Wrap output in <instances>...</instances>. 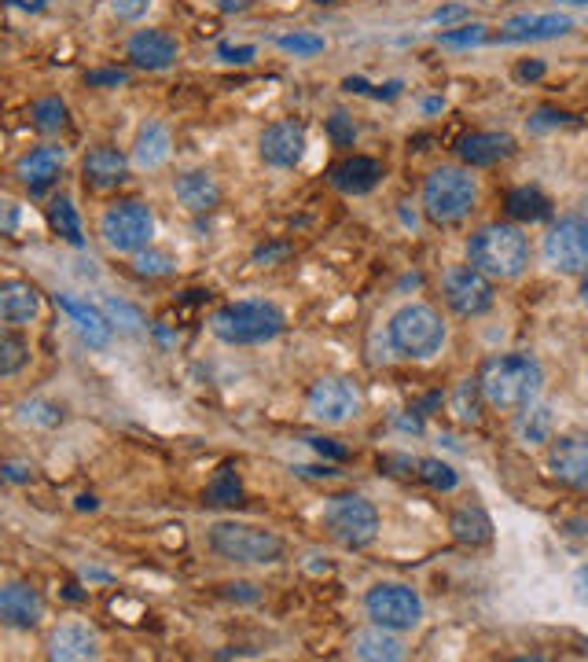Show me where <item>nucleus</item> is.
I'll return each mask as SVG.
<instances>
[{
    "label": "nucleus",
    "instance_id": "nucleus-8",
    "mask_svg": "<svg viewBox=\"0 0 588 662\" xmlns=\"http://www.w3.org/2000/svg\"><path fill=\"white\" fill-rule=\"evenodd\" d=\"M324 530L346 548H368L379 537V512L361 493H339L324 504Z\"/></svg>",
    "mask_w": 588,
    "mask_h": 662
},
{
    "label": "nucleus",
    "instance_id": "nucleus-42",
    "mask_svg": "<svg viewBox=\"0 0 588 662\" xmlns=\"http://www.w3.org/2000/svg\"><path fill=\"white\" fill-rule=\"evenodd\" d=\"M328 133L335 144H353V137H357V126H353L350 115H342V111H335V115L328 118Z\"/></svg>",
    "mask_w": 588,
    "mask_h": 662
},
{
    "label": "nucleus",
    "instance_id": "nucleus-27",
    "mask_svg": "<svg viewBox=\"0 0 588 662\" xmlns=\"http://www.w3.org/2000/svg\"><path fill=\"white\" fill-rule=\"evenodd\" d=\"M353 655L368 662H397V659H405V644H401L390 629L375 626L353 637Z\"/></svg>",
    "mask_w": 588,
    "mask_h": 662
},
{
    "label": "nucleus",
    "instance_id": "nucleus-44",
    "mask_svg": "<svg viewBox=\"0 0 588 662\" xmlns=\"http://www.w3.org/2000/svg\"><path fill=\"white\" fill-rule=\"evenodd\" d=\"M19 221H23V210H19L12 199H0V236H8V232L19 229Z\"/></svg>",
    "mask_w": 588,
    "mask_h": 662
},
{
    "label": "nucleus",
    "instance_id": "nucleus-43",
    "mask_svg": "<svg viewBox=\"0 0 588 662\" xmlns=\"http://www.w3.org/2000/svg\"><path fill=\"white\" fill-rule=\"evenodd\" d=\"M147 8H151V0H111V12L122 19V23H136V19H144Z\"/></svg>",
    "mask_w": 588,
    "mask_h": 662
},
{
    "label": "nucleus",
    "instance_id": "nucleus-49",
    "mask_svg": "<svg viewBox=\"0 0 588 662\" xmlns=\"http://www.w3.org/2000/svg\"><path fill=\"white\" fill-rule=\"evenodd\" d=\"M559 122H570V115H563V111H537V115L530 118V129H548V126H559Z\"/></svg>",
    "mask_w": 588,
    "mask_h": 662
},
{
    "label": "nucleus",
    "instance_id": "nucleus-6",
    "mask_svg": "<svg viewBox=\"0 0 588 662\" xmlns=\"http://www.w3.org/2000/svg\"><path fill=\"white\" fill-rule=\"evenodd\" d=\"M478 203V184L467 170L441 166L423 184V210L434 225H456L464 221Z\"/></svg>",
    "mask_w": 588,
    "mask_h": 662
},
{
    "label": "nucleus",
    "instance_id": "nucleus-37",
    "mask_svg": "<svg viewBox=\"0 0 588 662\" xmlns=\"http://www.w3.org/2000/svg\"><path fill=\"white\" fill-rule=\"evenodd\" d=\"M19 420L37 423V427H56V423L63 420V409L52 405V401H23V405H19Z\"/></svg>",
    "mask_w": 588,
    "mask_h": 662
},
{
    "label": "nucleus",
    "instance_id": "nucleus-36",
    "mask_svg": "<svg viewBox=\"0 0 588 662\" xmlns=\"http://www.w3.org/2000/svg\"><path fill=\"white\" fill-rule=\"evenodd\" d=\"M276 45H280L283 52H294V56H320V52H324V37L309 34V30H294V34L276 37Z\"/></svg>",
    "mask_w": 588,
    "mask_h": 662
},
{
    "label": "nucleus",
    "instance_id": "nucleus-12",
    "mask_svg": "<svg viewBox=\"0 0 588 662\" xmlns=\"http://www.w3.org/2000/svg\"><path fill=\"white\" fill-rule=\"evenodd\" d=\"M306 405L313 420L335 427V423H346L350 416H357V409H361V390H357L353 379L328 376V379H320V383H313Z\"/></svg>",
    "mask_w": 588,
    "mask_h": 662
},
{
    "label": "nucleus",
    "instance_id": "nucleus-41",
    "mask_svg": "<svg viewBox=\"0 0 588 662\" xmlns=\"http://www.w3.org/2000/svg\"><path fill=\"white\" fill-rule=\"evenodd\" d=\"M441 45H456V48H467V45H482L486 41V26H460V30H441L438 34Z\"/></svg>",
    "mask_w": 588,
    "mask_h": 662
},
{
    "label": "nucleus",
    "instance_id": "nucleus-46",
    "mask_svg": "<svg viewBox=\"0 0 588 662\" xmlns=\"http://www.w3.org/2000/svg\"><path fill=\"white\" fill-rule=\"evenodd\" d=\"M306 442H309L313 449H317L320 457H331V460H346V457H350V449L339 446L335 438H306Z\"/></svg>",
    "mask_w": 588,
    "mask_h": 662
},
{
    "label": "nucleus",
    "instance_id": "nucleus-2",
    "mask_svg": "<svg viewBox=\"0 0 588 662\" xmlns=\"http://www.w3.org/2000/svg\"><path fill=\"white\" fill-rule=\"evenodd\" d=\"M283 328H287L283 309L272 306V302H261V298L228 302V306L214 309V317H210V331H214V339H221V343H228V346L269 343V339H276Z\"/></svg>",
    "mask_w": 588,
    "mask_h": 662
},
{
    "label": "nucleus",
    "instance_id": "nucleus-47",
    "mask_svg": "<svg viewBox=\"0 0 588 662\" xmlns=\"http://www.w3.org/2000/svg\"><path fill=\"white\" fill-rule=\"evenodd\" d=\"M129 74L125 70H89L85 74V85H125Z\"/></svg>",
    "mask_w": 588,
    "mask_h": 662
},
{
    "label": "nucleus",
    "instance_id": "nucleus-9",
    "mask_svg": "<svg viewBox=\"0 0 588 662\" xmlns=\"http://www.w3.org/2000/svg\"><path fill=\"white\" fill-rule=\"evenodd\" d=\"M364 611L383 629H416L423 618V600L405 582H379L364 593Z\"/></svg>",
    "mask_w": 588,
    "mask_h": 662
},
{
    "label": "nucleus",
    "instance_id": "nucleus-11",
    "mask_svg": "<svg viewBox=\"0 0 588 662\" xmlns=\"http://www.w3.org/2000/svg\"><path fill=\"white\" fill-rule=\"evenodd\" d=\"M493 280L478 273L475 265H453L445 273V302L460 317H482L493 309Z\"/></svg>",
    "mask_w": 588,
    "mask_h": 662
},
{
    "label": "nucleus",
    "instance_id": "nucleus-24",
    "mask_svg": "<svg viewBox=\"0 0 588 662\" xmlns=\"http://www.w3.org/2000/svg\"><path fill=\"white\" fill-rule=\"evenodd\" d=\"M456 151L467 166H493V162L515 155V137L511 133H467L456 144Z\"/></svg>",
    "mask_w": 588,
    "mask_h": 662
},
{
    "label": "nucleus",
    "instance_id": "nucleus-26",
    "mask_svg": "<svg viewBox=\"0 0 588 662\" xmlns=\"http://www.w3.org/2000/svg\"><path fill=\"white\" fill-rule=\"evenodd\" d=\"M170 151H173V137L162 122H144V126L136 129L133 162L140 166V170H155V166H162V162L170 159Z\"/></svg>",
    "mask_w": 588,
    "mask_h": 662
},
{
    "label": "nucleus",
    "instance_id": "nucleus-50",
    "mask_svg": "<svg viewBox=\"0 0 588 662\" xmlns=\"http://www.w3.org/2000/svg\"><path fill=\"white\" fill-rule=\"evenodd\" d=\"M464 15H467L464 4H449V8H438V12L430 15V23H441V26H445V23H453V19H464Z\"/></svg>",
    "mask_w": 588,
    "mask_h": 662
},
{
    "label": "nucleus",
    "instance_id": "nucleus-10",
    "mask_svg": "<svg viewBox=\"0 0 588 662\" xmlns=\"http://www.w3.org/2000/svg\"><path fill=\"white\" fill-rule=\"evenodd\" d=\"M544 262L555 273H585L588 269V221L585 217H563L544 236Z\"/></svg>",
    "mask_w": 588,
    "mask_h": 662
},
{
    "label": "nucleus",
    "instance_id": "nucleus-40",
    "mask_svg": "<svg viewBox=\"0 0 588 662\" xmlns=\"http://www.w3.org/2000/svg\"><path fill=\"white\" fill-rule=\"evenodd\" d=\"M103 313H107V320H111V324H122L125 331H140V328H144V317H140L133 306H125V302H114V298H107V302H103Z\"/></svg>",
    "mask_w": 588,
    "mask_h": 662
},
{
    "label": "nucleus",
    "instance_id": "nucleus-21",
    "mask_svg": "<svg viewBox=\"0 0 588 662\" xmlns=\"http://www.w3.org/2000/svg\"><path fill=\"white\" fill-rule=\"evenodd\" d=\"M574 26V19L570 15H515L504 30H500L497 41H504V45H519V41H544V37H559L566 34Z\"/></svg>",
    "mask_w": 588,
    "mask_h": 662
},
{
    "label": "nucleus",
    "instance_id": "nucleus-3",
    "mask_svg": "<svg viewBox=\"0 0 588 662\" xmlns=\"http://www.w3.org/2000/svg\"><path fill=\"white\" fill-rule=\"evenodd\" d=\"M206 545L217 560L239 563V567H269V563H280L283 552H287L283 537H276L272 530H261V526L236 523V519H221V523L210 526Z\"/></svg>",
    "mask_w": 588,
    "mask_h": 662
},
{
    "label": "nucleus",
    "instance_id": "nucleus-30",
    "mask_svg": "<svg viewBox=\"0 0 588 662\" xmlns=\"http://www.w3.org/2000/svg\"><path fill=\"white\" fill-rule=\"evenodd\" d=\"M453 534L456 541H464V545H486L489 537H493V523H489V515L478 508V504H467L460 512L453 515Z\"/></svg>",
    "mask_w": 588,
    "mask_h": 662
},
{
    "label": "nucleus",
    "instance_id": "nucleus-34",
    "mask_svg": "<svg viewBox=\"0 0 588 662\" xmlns=\"http://www.w3.org/2000/svg\"><path fill=\"white\" fill-rule=\"evenodd\" d=\"M416 475L423 482H427L430 490H438V493H449V490H456L460 486V475H456L445 460H438V457H427V460H416Z\"/></svg>",
    "mask_w": 588,
    "mask_h": 662
},
{
    "label": "nucleus",
    "instance_id": "nucleus-15",
    "mask_svg": "<svg viewBox=\"0 0 588 662\" xmlns=\"http://www.w3.org/2000/svg\"><path fill=\"white\" fill-rule=\"evenodd\" d=\"M96 655H100V633H96L89 622H78V618L59 622V626L52 629V637H48V659L85 662V659H96Z\"/></svg>",
    "mask_w": 588,
    "mask_h": 662
},
{
    "label": "nucleus",
    "instance_id": "nucleus-57",
    "mask_svg": "<svg viewBox=\"0 0 588 662\" xmlns=\"http://www.w3.org/2000/svg\"><path fill=\"white\" fill-rule=\"evenodd\" d=\"M581 302L588 306V269H585V276H581Z\"/></svg>",
    "mask_w": 588,
    "mask_h": 662
},
{
    "label": "nucleus",
    "instance_id": "nucleus-54",
    "mask_svg": "<svg viewBox=\"0 0 588 662\" xmlns=\"http://www.w3.org/2000/svg\"><path fill=\"white\" fill-rule=\"evenodd\" d=\"M544 74V63H522L519 67V78L522 81H533V78H541Z\"/></svg>",
    "mask_w": 588,
    "mask_h": 662
},
{
    "label": "nucleus",
    "instance_id": "nucleus-25",
    "mask_svg": "<svg viewBox=\"0 0 588 662\" xmlns=\"http://www.w3.org/2000/svg\"><path fill=\"white\" fill-rule=\"evenodd\" d=\"M379 181H383V166L368 155H353L331 170V184L346 195H368Z\"/></svg>",
    "mask_w": 588,
    "mask_h": 662
},
{
    "label": "nucleus",
    "instance_id": "nucleus-48",
    "mask_svg": "<svg viewBox=\"0 0 588 662\" xmlns=\"http://www.w3.org/2000/svg\"><path fill=\"white\" fill-rule=\"evenodd\" d=\"M4 479L8 482H30L34 479V468H30V464H26V460H8V464H4Z\"/></svg>",
    "mask_w": 588,
    "mask_h": 662
},
{
    "label": "nucleus",
    "instance_id": "nucleus-23",
    "mask_svg": "<svg viewBox=\"0 0 588 662\" xmlns=\"http://www.w3.org/2000/svg\"><path fill=\"white\" fill-rule=\"evenodd\" d=\"M59 173H63V148H34L15 162V177L30 192H45L48 184L59 181Z\"/></svg>",
    "mask_w": 588,
    "mask_h": 662
},
{
    "label": "nucleus",
    "instance_id": "nucleus-20",
    "mask_svg": "<svg viewBox=\"0 0 588 662\" xmlns=\"http://www.w3.org/2000/svg\"><path fill=\"white\" fill-rule=\"evenodd\" d=\"M41 313V291L30 280H0V324H30Z\"/></svg>",
    "mask_w": 588,
    "mask_h": 662
},
{
    "label": "nucleus",
    "instance_id": "nucleus-22",
    "mask_svg": "<svg viewBox=\"0 0 588 662\" xmlns=\"http://www.w3.org/2000/svg\"><path fill=\"white\" fill-rule=\"evenodd\" d=\"M173 192H177L184 210H192V214H210L221 203V184L214 181L210 170H184L173 181Z\"/></svg>",
    "mask_w": 588,
    "mask_h": 662
},
{
    "label": "nucleus",
    "instance_id": "nucleus-31",
    "mask_svg": "<svg viewBox=\"0 0 588 662\" xmlns=\"http://www.w3.org/2000/svg\"><path fill=\"white\" fill-rule=\"evenodd\" d=\"M552 427H555V412L548 409V405H526L519 416V438L526 442V446H541V442H548L552 438Z\"/></svg>",
    "mask_w": 588,
    "mask_h": 662
},
{
    "label": "nucleus",
    "instance_id": "nucleus-56",
    "mask_svg": "<svg viewBox=\"0 0 588 662\" xmlns=\"http://www.w3.org/2000/svg\"><path fill=\"white\" fill-rule=\"evenodd\" d=\"M78 508H81V512H96V508H100V501H96L92 493H81V497H78Z\"/></svg>",
    "mask_w": 588,
    "mask_h": 662
},
{
    "label": "nucleus",
    "instance_id": "nucleus-55",
    "mask_svg": "<svg viewBox=\"0 0 588 662\" xmlns=\"http://www.w3.org/2000/svg\"><path fill=\"white\" fill-rule=\"evenodd\" d=\"M15 8H23V12H45V0H8Z\"/></svg>",
    "mask_w": 588,
    "mask_h": 662
},
{
    "label": "nucleus",
    "instance_id": "nucleus-58",
    "mask_svg": "<svg viewBox=\"0 0 588 662\" xmlns=\"http://www.w3.org/2000/svg\"><path fill=\"white\" fill-rule=\"evenodd\" d=\"M563 4H577V8H588V0H563Z\"/></svg>",
    "mask_w": 588,
    "mask_h": 662
},
{
    "label": "nucleus",
    "instance_id": "nucleus-14",
    "mask_svg": "<svg viewBox=\"0 0 588 662\" xmlns=\"http://www.w3.org/2000/svg\"><path fill=\"white\" fill-rule=\"evenodd\" d=\"M45 618V600L34 585L4 582L0 585V626L8 629H37Z\"/></svg>",
    "mask_w": 588,
    "mask_h": 662
},
{
    "label": "nucleus",
    "instance_id": "nucleus-39",
    "mask_svg": "<svg viewBox=\"0 0 588 662\" xmlns=\"http://www.w3.org/2000/svg\"><path fill=\"white\" fill-rule=\"evenodd\" d=\"M478 398H482V390H478V383H471V379L456 387V394H453L456 416L464 423H478V416H482V412H478Z\"/></svg>",
    "mask_w": 588,
    "mask_h": 662
},
{
    "label": "nucleus",
    "instance_id": "nucleus-4",
    "mask_svg": "<svg viewBox=\"0 0 588 662\" xmlns=\"http://www.w3.org/2000/svg\"><path fill=\"white\" fill-rule=\"evenodd\" d=\"M471 265L489 280H515L530 265V240L515 225H486L471 236Z\"/></svg>",
    "mask_w": 588,
    "mask_h": 662
},
{
    "label": "nucleus",
    "instance_id": "nucleus-17",
    "mask_svg": "<svg viewBox=\"0 0 588 662\" xmlns=\"http://www.w3.org/2000/svg\"><path fill=\"white\" fill-rule=\"evenodd\" d=\"M258 151L269 166L291 170V166H298L302 155H306V129L298 126V122H272V126L261 133Z\"/></svg>",
    "mask_w": 588,
    "mask_h": 662
},
{
    "label": "nucleus",
    "instance_id": "nucleus-19",
    "mask_svg": "<svg viewBox=\"0 0 588 662\" xmlns=\"http://www.w3.org/2000/svg\"><path fill=\"white\" fill-rule=\"evenodd\" d=\"M81 173H85V184L96 188V192H111L118 184L129 177V159H125L122 151L111 148V144H100V148H92L81 162Z\"/></svg>",
    "mask_w": 588,
    "mask_h": 662
},
{
    "label": "nucleus",
    "instance_id": "nucleus-33",
    "mask_svg": "<svg viewBox=\"0 0 588 662\" xmlns=\"http://www.w3.org/2000/svg\"><path fill=\"white\" fill-rule=\"evenodd\" d=\"M26 361H30V346H26V339L19 335V331L0 324V376H15Z\"/></svg>",
    "mask_w": 588,
    "mask_h": 662
},
{
    "label": "nucleus",
    "instance_id": "nucleus-51",
    "mask_svg": "<svg viewBox=\"0 0 588 662\" xmlns=\"http://www.w3.org/2000/svg\"><path fill=\"white\" fill-rule=\"evenodd\" d=\"M254 0H210V8H217L221 15H236V12H247Z\"/></svg>",
    "mask_w": 588,
    "mask_h": 662
},
{
    "label": "nucleus",
    "instance_id": "nucleus-32",
    "mask_svg": "<svg viewBox=\"0 0 588 662\" xmlns=\"http://www.w3.org/2000/svg\"><path fill=\"white\" fill-rule=\"evenodd\" d=\"M243 501V479H239V471L232 464L214 471V479L206 482V504H214V508H232V504Z\"/></svg>",
    "mask_w": 588,
    "mask_h": 662
},
{
    "label": "nucleus",
    "instance_id": "nucleus-13",
    "mask_svg": "<svg viewBox=\"0 0 588 662\" xmlns=\"http://www.w3.org/2000/svg\"><path fill=\"white\" fill-rule=\"evenodd\" d=\"M56 306L67 313V320L74 324V331L81 335V343L89 350H107L114 339V324L107 320L103 306H92L89 298H74V295H56Z\"/></svg>",
    "mask_w": 588,
    "mask_h": 662
},
{
    "label": "nucleus",
    "instance_id": "nucleus-35",
    "mask_svg": "<svg viewBox=\"0 0 588 662\" xmlns=\"http://www.w3.org/2000/svg\"><path fill=\"white\" fill-rule=\"evenodd\" d=\"M34 126L41 133H59V129H67V103L59 100V96H45V100L34 103Z\"/></svg>",
    "mask_w": 588,
    "mask_h": 662
},
{
    "label": "nucleus",
    "instance_id": "nucleus-16",
    "mask_svg": "<svg viewBox=\"0 0 588 662\" xmlns=\"http://www.w3.org/2000/svg\"><path fill=\"white\" fill-rule=\"evenodd\" d=\"M548 471L563 486H588V434H563L548 449Z\"/></svg>",
    "mask_w": 588,
    "mask_h": 662
},
{
    "label": "nucleus",
    "instance_id": "nucleus-45",
    "mask_svg": "<svg viewBox=\"0 0 588 662\" xmlns=\"http://www.w3.org/2000/svg\"><path fill=\"white\" fill-rule=\"evenodd\" d=\"M254 56H258V48L254 45H221L217 48V59H225V63H250Z\"/></svg>",
    "mask_w": 588,
    "mask_h": 662
},
{
    "label": "nucleus",
    "instance_id": "nucleus-52",
    "mask_svg": "<svg viewBox=\"0 0 588 662\" xmlns=\"http://www.w3.org/2000/svg\"><path fill=\"white\" fill-rule=\"evenodd\" d=\"M225 593L228 596H243V600H258V596H261L258 585H247V582H243V585H225Z\"/></svg>",
    "mask_w": 588,
    "mask_h": 662
},
{
    "label": "nucleus",
    "instance_id": "nucleus-38",
    "mask_svg": "<svg viewBox=\"0 0 588 662\" xmlns=\"http://www.w3.org/2000/svg\"><path fill=\"white\" fill-rule=\"evenodd\" d=\"M133 265L140 276H166V273H173V265L177 262H173L166 251H151V247H144V251H136Z\"/></svg>",
    "mask_w": 588,
    "mask_h": 662
},
{
    "label": "nucleus",
    "instance_id": "nucleus-18",
    "mask_svg": "<svg viewBox=\"0 0 588 662\" xmlns=\"http://www.w3.org/2000/svg\"><path fill=\"white\" fill-rule=\"evenodd\" d=\"M181 56V45H177V37L166 34V30H136L129 37V59H133L136 67L144 70H166L177 63Z\"/></svg>",
    "mask_w": 588,
    "mask_h": 662
},
{
    "label": "nucleus",
    "instance_id": "nucleus-53",
    "mask_svg": "<svg viewBox=\"0 0 588 662\" xmlns=\"http://www.w3.org/2000/svg\"><path fill=\"white\" fill-rule=\"evenodd\" d=\"M574 589H577V600H585V604H588V567H577Z\"/></svg>",
    "mask_w": 588,
    "mask_h": 662
},
{
    "label": "nucleus",
    "instance_id": "nucleus-7",
    "mask_svg": "<svg viewBox=\"0 0 588 662\" xmlns=\"http://www.w3.org/2000/svg\"><path fill=\"white\" fill-rule=\"evenodd\" d=\"M100 236L103 243L118 254H136L151 247L155 240V214L151 206L140 203V199H118L103 210L100 217Z\"/></svg>",
    "mask_w": 588,
    "mask_h": 662
},
{
    "label": "nucleus",
    "instance_id": "nucleus-28",
    "mask_svg": "<svg viewBox=\"0 0 588 662\" xmlns=\"http://www.w3.org/2000/svg\"><path fill=\"white\" fill-rule=\"evenodd\" d=\"M48 225L59 240H67L70 247H85V229H81V214L70 195H56L48 203Z\"/></svg>",
    "mask_w": 588,
    "mask_h": 662
},
{
    "label": "nucleus",
    "instance_id": "nucleus-1",
    "mask_svg": "<svg viewBox=\"0 0 588 662\" xmlns=\"http://www.w3.org/2000/svg\"><path fill=\"white\" fill-rule=\"evenodd\" d=\"M482 401L493 409H526L544 387V368L533 354H493L478 368Z\"/></svg>",
    "mask_w": 588,
    "mask_h": 662
},
{
    "label": "nucleus",
    "instance_id": "nucleus-5",
    "mask_svg": "<svg viewBox=\"0 0 588 662\" xmlns=\"http://www.w3.org/2000/svg\"><path fill=\"white\" fill-rule=\"evenodd\" d=\"M386 335H390L397 354L412 357V361H430L445 346V324H441L438 309L423 306V302H408L397 309Z\"/></svg>",
    "mask_w": 588,
    "mask_h": 662
},
{
    "label": "nucleus",
    "instance_id": "nucleus-29",
    "mask_svg": "<svg viewBox=\"0 0 588 662\" xmlns=\"http://www.w3.org/2000/svg\"><path fill=\"white\" fill-rule=\"evenodd\" d=\"M508 214L515 217V221H544V217H552V199L541 192V188H515V192H508Z\"/></svg>",
    "mask_w": 588,
    "mask_h": 662
}]
</instances>
